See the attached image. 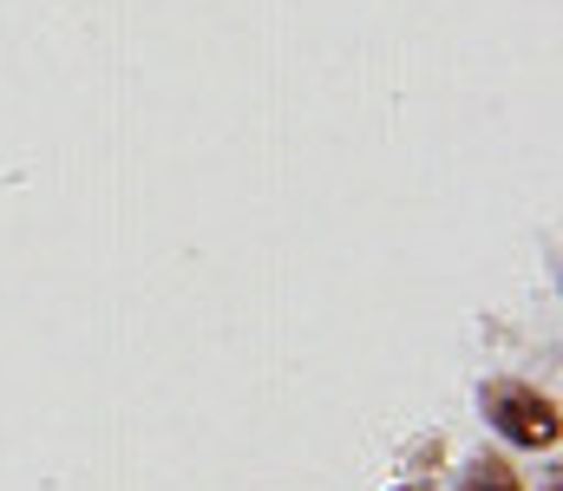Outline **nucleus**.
<instances>
[{"label":"nucleus","instance_id":"f257e3e1","mask_svg":"<svg viewBox=\"0 0 563 491\" xmlns=\"http://www.w3.org/2000/svg\"><path fill=\"white\" fill-rule=\"evenodd\" d=\"M485 420L511 439V446H558V400L525 387V380H492L485 387Z\"/></svg>","mask_w":563,"mask_h":491},{"label":"nucleus","instance_id":"f03ea898","mask_svg":"<svg viewBox=\"0 0 563 491\" xmlns=\"http://www.w3.org/2000/svg\"><path fill=\"white\" fill-rule=\"evenodd\" d=\"M459 491H525V479L511 472V459H472V472L459 479Z\"/></svg>","mask_w":563,"mask_h":491},{"label":"nucleus","instance_id":"20e7f679","mask_svg":"<svg viewBox=\"0 0 563 491\" xmlns=\"http://www.w3.org/2000/svg\"><path fill=\"white\" fill-rule=\"evenodd\" d=\"M551 491H558V486H551Z\"/></svg>","mask_w":563,"mask_h":491},{"label":"nucleus","instance_id":"7ed1b4c3","mask_svg":"<svg viewBox=\"0 0 563 491\" xmlns=\"http://www.w3.org/2000/svg\"><path fill=\"white\" fill-rule=\"evenodd\" d=\"M407 491H420V486H407Z\"/></svg>","mask_w":563,"mask_h":491}]
</instances>
